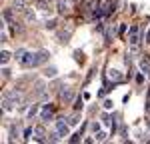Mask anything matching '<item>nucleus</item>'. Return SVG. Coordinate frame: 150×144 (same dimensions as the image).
I'll use <instances>...</instances> for the list:
<instances>
[{"label": "nucleus", "instance_id": "nucleus-1", "mask_svg": "<svg viewBox=\"0 0 150 144\" xmlns=\"http://www.w3.org/2000/svg\"><path fill=\"white\" fill-rule=\"evenodd\" d=\"M128 42H130V44H138V42H140V28H138V24H132V26H130V30H128Z\"/></svg>", "mask_w": 150, "mask_h": 144}, {"label": "nucleus", "instance_id": "nucleus-2", "mask_svg": "<svg viewBox=\"0 0 150 144\" xmlns=\"http://www.w3.org/2000/svg\"><path fill=\"white\" fill-rule=\"evenodd\" d=\"M106 78L110 80V82H114V84H120L124 78H122V74H120V70H116V68H110V70L106 72Z\"/></svg>", "mask_w": 150, "mask_h": 144}, {"label": "nucleus", "instance_id": "nucleus-3", "mask_svg": "<svg viewBox=\"0 0 150 144\" xmlns=\"http://www.w3.org/2000/svg\"><path fill=\"white\" fill-rule=\"evenodd\" d=\"M68 122L64 118H60V120H56V132L60 134V136H68Z\"/></svg>", "mask_w": 150, "mask_h": 144}, {"label": "nucleus", "instance_id": "nucleus-4", "mask_svg": "<svg viewBox=\"0 0 150 144\" xmlns=\"http://www.w3.org/2000/svg\"><path fill=\"white\" fill-rule=\"evenodd\" d=\"M4 98H6V100H10L12 104L16 106V104L20 102V92H18V90H8V92L4 94Z\"/></svg>", "mask_w": 150, "mask_h": 144}, {"label": "nucleus", "instance_id": "nucleus-5", "mask_svg": "<svg viewBox=\"0 0 150 144\" xmlns=\"http://www.w3.org/2000/svg\"><path fill=\"white\" fill-rule=\"evenodd\" d=\"M56 8H58V14H68V10H70V4L66 2V0H58L56 2Z\"/></svg>", "mask_w": 150, "mask_h": 144}, {"label": "nucleus", "instance_id": "nucleus-6", "mask_svg": "<svg viewBox=\"0 0 150 144\" xmlns=\"http://www.w3.org/2000/svg\"><path fill=\"white\" fill-rule=\"evenodd\" d=\"M60 98H62V100H66V102L72 100V90H70L68 86H64V88L60 90Z\"/></svg>", "mask_w": 150, "mask_h": 144}, {"label": "nucleus", "instance_id": "nucleus-7", "mask_svg": "<svg viewBox=\"0 0 150 144\" xmlns=\"http://www.w3.org/2000/svg\"><path fill=\"white\" fill-rule=\"evenodd\" d=\"M52 114H54V108H52V106H46V108H44V112H42V116H40V118H42V122H48V120L52 118Z\"/></svg>", "mask_w": 150, "mask_h": 144}, {"label": "nucleus", "instance_id": "nucleus-8", "mask_svg": "<svg viewBox=\"0 0 150 144\" xmlns=\"http://www.w3.org/2000/svg\"><path fill=\"white\" fill-rule=\"evenodd\" d=\"M140 68H142V72H146V74L150 72V58H148V56H146V58H142V62H140Z\"/></svg>", "mask_w": 150, "mask_h": 144}, {"label": "nucleus", "instance_id": "nucleus-9", "mask_svg": "<svg viewBox=\"0 0 150 144\" xmlns=\"http://www.w3.org/2000/svg\"><path fill=\"white\" fill-rule=\"evenodd\" d=\"M114 34H116V26H114V24H110V28H108V32H106V42H110Z\"/></svg>", "mask_w": 150, "mask_h": 144}, {"label": "nucleus", "instance_id": "nucleus-10", "mask_svg": "<svg viewBox=\"0 0 150 144\" xmlns=\"http://www.w3.org/2000/svg\"><path fill=\"white\" fill-rule=\"evenodd\" d=\"M34 134H36V140H40V142H44L46 138H44V130L42 128H34Z\"/></svg>", "mask_w": 150, "mask_h": 144}, {"label": "nucleus", "instance_id": "nucleus-11", "mask_svg": "<svg viewBox=\"0 0 150 144\" xmlns=\"http://www.w3.org/2000/svg\"><path fill=\"white\" fill-rule=\"evenodd\" d=\"M16 10H26V0H14Z\"/></svg>", "mask_w": 150, "mask_h": 144}, {"label": "nucleus", "instance_id": "nucleus-12", "mask_svg": "<svg viewBox=\"0 0 150 144\" xmlns=\"http://www.w3.org/2000/svg\"><path fill=\"white\" fill-rule=\"evenodd\" d=\"M8 60H10V52H6V50H2V54H0V62H2V64H6Z\"/></svg>", "mask_w": 150, "mask_h": 144}, {"label": "nucleus", "instance_id": "nucleus-13", "mask_svg": "<svg viewBox=\"0 0 150 144\" xmlns=\"http://www.w3.org/2000/svg\"><path fill=\"white\" fill-rule=\"evenodd\" d=\"M44 74H46L48 78H54V76H56V68H54V66H50V68L44 70Z\"/></svg>", "mask_w": 150, "mask_h": 144}, {"label": "nucleus", "instance_id": "nucleus-14", "mask_svg": "<svg viewBox=\"0 0 150 144\" xmlns=\"http://www.w3.org/2000/svg\"><path fill=\"white\" fill-rule=\"evenodd\" d=\"M68 124H70V126H74V124H78V114H72V116L68 118Z\"/></svg>", "mask_w": 150, "mask_h": 144}, {"label": "nucleus", "instance_id": "nucleus-15", "mask_svg": "<svg viewBox=\"0 0 150 144\" xmlns=\"http://www.w3.org/2000/svg\"><path fill=\"white\" fill-rule=\"evenodd\" d=\"M24 54H26V50H24V48H20V50L16 52V60H22V58H24Z\"/></svg>", "mask_w": 150, "mask_h": 144}, {"label": "nucleus", "instance_id": "nucleus-16", "mask_svg": "<svg viewBox=\"0 0 150 144\" xmlns=\"http://www.w3.org/2000/svg\"><path fill=\"white\" fill-rule=\"evenodd\" d=\"M36 112H38V104H34V106L30 108V112H28V116H30V118H32V116H34Z\"/></svg>", "mask_w": 150, "mask_h": 144}, {"label": "nucleus", "instance_id": "nucleus-17", "mask_svg": "<svg viewBox=\"0 0 150 144\" xmlns=\"http://www.w3.org/2000/svg\"><path fill=\"white\" fill-rule=\"evenodd\" d=\"M46 28L50 30V28H56V20H46Z\"/></svg>", "mask_w": 150, "mask_h": 144}, {"label": "nucleus", "instance_id": "nucleus-18", "mask_svg": "<svg viewBox=\"0 0 150 144\" xmlns=\"http://www.w3.org/2000/svg\"><path fill=\"white\" fill-rule=\"evenodd\" d=\"M104 138H106V134H104V132H98V134H96V140H100V142H102Z\"/></svg>", "mask_w": 150, "mask_h": 144}, {"label": "nucleus", "instance_id": "nucleus-19", "mask_svg": "<svg viewBox=\"0 0 150 144\" xmlns=\"http://www.w3.org/2000/svg\"><path fill=\"white\" fill-rule=\"evenodd\" d=\"M78 140H80V134H74V136L70 138V142H78Z\"/></svg>", "mask_w": 150, "mask_h": 144}, {"label": "nucleus", "instance_id": "nucleus-20", "mask_svg": "<svg viewBox=\"0 0 150 144\" xmlns=\"http://www.w3.org/2000/svg\"><path fill=\"white\" fill-rule=\"evenodd\" d=\"M104 108H108V110H110V108H112V102H110V100H106V102H104Z\"/></svg>", "mask_w": 150, "mask_h": 144}, {"label": "nucleus", "instance_id": "nucleus-21", "mask_svg": "<svg viewBox=\"0 0 150 144\" xmlns=\"http://www.w3.org/2000/svg\"><path fill=\"white\" fill-rule=\"evenodd\" d=\"M146 114H148V116H150V102H148V104H146Z\"/></svg>", "mask_w": 150, "mask_h": 144}, {"label": "nucleus", "instance_id": "nucleus-22", "mask_svg": "<svg viewBox=\"0 0 150 144\" xmlns=\"http://www.w3.org/2000/svg\"><path fill=\"white\" fill-rule=\"evenodd\" d=\"M146 42H150V30L146 32Z\"/></svg>", "mask_w": 150, "mask_h": 144}, {"label": "nucleus", "instance_id": "nucleus-23", "mask_svg": "<svg viewBox=\"0 0 150 144\" xmlns=\"http://www.w3.org/2000/svg\"><path fill=\"white\" fill-rule=\"evenodd\" d=\"M148 98H150V92H148Z\"/></svg>", "mask_w": 150, "mask_h": 144}]
</instances>
